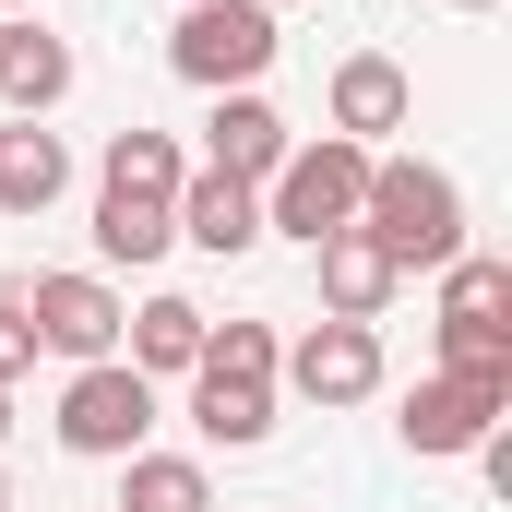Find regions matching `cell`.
<instances>
[{
  "label": "cell",
  "instance_id": "1",
  "mask_svg": "<svg viewBox=\"0 0 512 512\" xmlns=\"http://www.w3.org/2000/svg\"><path fill=\"white\" fill-rule=\"evenodd\" d=\"M358 239L393 274H441L465 251V179L429 167V155H370V191H358Z\"/></svg>",
  "mask_w": 512,
  "mask_h": 512
},
{
  "label": "cell",
  "instance_id": "2",
  "mask_svg": "<svg viewBox=\"0 0 512 512\" xmlns=\"http://www.w3.org/2000/svg\"><path fill=\"white\" fill-rule=\"evenodd\" d=\"M274 322H215L203 358H191V429L215 453H262L274 441Z\"/></svg>",
  "mask_w": 512,
  "mask_h": 512
},
{
  "label": "cell",
  "instance_id": "3",
  "mask_svg": "<svg viewBox=\"0 0 512 512\" xmlns=\"http://www.w3.org/2000/svg\"><path fill=\"white\" fill-rule=\"evenodd\" d=\"M358 191H370V143L322 131V143H286V167L262 179V239H298L322 251L334 227H358Z\"/></svg>",
  "mask_w": 512,
  "mask_h": 512
},
{
  "label": "cell",
  "instance_id": "4",
  "mask_svg": "<svg viewBox=\"0 0 512 512\" xmlns=\"http://www.w3.org/2000/svg\"><path fill=\"white\" fill-rule=\"evenodd\" d=\"M274 48H286V24L262 0H191L179 36H167V72L203 84V96H251L262 72H274Z\"/></svg>",
  "mask_w": 512,
  "mask_h": 512
},
{
  "label": "cell",
  "instance_id": "5",
  "mask_svg": "<svg viewBox=\"0 0 512 512\" xmlns=\"http://www.w3.org/2000/svg\"><path fill=\"white\" fill-rule=\"evenodd\" d=\"M60 453H84V465H131L143 441H155V382L131 370V358H96V370H72L60 382Z\"/></svg>",
  "mask_w": 512,
  "mask_h": 512
},
{
  "label": "cell",
  "instance_id": "6",
  "mask_svg": "<svg viewBox=\"0 0 512 512\" xmlns=\"http://www.w3.org/2000/svg\"><path fill=\"white\" fill-rule=\"evenodd\" d=\"M274 393H298V405H370L382 393V322H310L298 346H274Z\"/></svg>",
  "mask_w": 512,
  "mask_h": 512
},
{
  "label": "cell",
  "instance_id": "7",
  "mask_svg": "<svg viewBox=\"0 0 512 512\" xmlns=\"http://www.w3.org/2000/svg\"><path fill=\"white\" fill-rule=\"evenodd\" d=\"M120 322H131V298L108 274H36V286H24V334H36L48 358H72V370L120 358Z\"/></svg>",
  "mask_w": 512,
  "mask_h": 512
},
{
  "label": "cell",
  "instance_id": "8",
  "mask_svg": "<svg viewBox=\"0 0 512 512\" xmlns=\"http://www.w3.org/2000/svg\"><path fill=\"white\" fill-rule=\"evenodd\" d=\"M501 417H512V393H477V382H441V370H429V382L405 393L393 441H405L417 465H453V453H477V441H489Z\"/></svg>",
  "mask_w": 512,
  "mask_h": 512
},
{
  "label": "cell",
  "instance_id": "9",
  "mask_svg": "<svg viewBox=\"0 0 512 512\" xmlns=\"http://www.w3.org/2000/svg\"><path fill=\"white\" fill-rule=\"evenodd\" d=\"M405 120H417V84H405V60H382V48H346V60H334V131L382 155V131H405Z\"/></svg>",
  "mask_w": 512,
  "mask_h": 512
},
{
  "label": "cell",
  "instance_id": "10",
  "mask_svg": "<svg viewBox=\"0 0 512 512\" xmlns=\"http://www.w3.org/2000/svg\"><path fill=\"white\" fill-rule=\"evenodd\" d=\"M60 96H72V36H48L36 12H0V108L48 120Z\"/></svg>",
  "mask_w": 512,
  "mask_h": 512
},
{
  "label": "cell",
  "instance_id": "11",
  "mask_svg": "<svg viewBox=\"0 0 512 512\" xmlns=\"http://www.w3.org/2000/svg\"><path fill=\"white\" fill-rule=\"evenodd\" d=\"M286 143H298V131L274 120V96L251 84V96H215V120H203V167H215V179H251V191H262V179L286 167Z\"/></svg>",
  "mask_w": 512,
  "mask_h": 512
},
{
  "label": "cell",
  "instance_id": "12",
  "mask_svg": "<svg viewBox=\"0 0 512 512\" xmlns=\"http://www.w3.org/2000/svg\"><path fill=\"white\" fill-rule=\"evenodd\" d=\"M179 239H191V251H215V262L262 251V191H251V179L191 167V179H179Z\"/></svg>",
  "mask_w": 512,
  "mask_h": 512
},
{
  "label": "cell",
  "instance_id": "13",
  "mask_svg": "<svg viewBox=\"0 0 512 512\" xmlns=\"http://www.w3.org/2000/svg\"><path fill=\"white\" fill-rule=\"evenodd\" d=\"M72 191V143L48 120H0V215H48Z\"/></svg>",
  "mask_w": 512,
  "mask_h": 512
},
{
  "label": "cell",
  "instance_id": "14",
  "mask_svg": "<svg viewBox=\"0 0 512 512\" xmlns=\"http://www.w3.org/2000/svg\"><path fill=\"white\" fill-rule=\"evenodd\" d=\"M310 262H322V322H382V310H393V286H405V274H393V262L358 239V227H334Z\"/></svg>",
  "mask_w": 512,
  "mask_h": 512
},
{
  "label": "cell",
  "instance_id": "15",
  "mask_svg": "<svg viewBox=\"0 0 512 512\" xmlns=\"http://www.w3.org/2000/svg\"><path fill=\"white\" fill-rule=\"evenodd\" d=\"M96 251L108 262H167L179 251V191H120V179H96Z\"/></svg>",
  "mask_w": 512,
  "mask_h": 512
},
{
  "label": "cell",
  "instance_id": "16",
  "mask_svg": "<svg viewBox=\"0 0 512 512\" xmlns=\"http://www.w3.org/2000/svg\"><path fill=\"white\" fill-rule=\"evenodd\" d=\"M203 334H215V322H203L191 298H143V310L120 322V358L143 370V382H191V358H203Z\"/></svg>",
  "mask_w": 512,
  "mask_h": 512
},
{
  "label": "cell",
  "instance_id": "17",
  "mask_svg": "<svg viewBox=\"0 0 512 512\" xmlns=\"http://www.w3.org/2000/svg\"><path fill=\"white\" fill-rule=\"evenodd\" d=\"M120 512H215V477H203L191 453H155V441H143L120 465Z\"/></svg>",
  "mask_w": 512,
  "mask_h": 512
},
{
  "label": "cell",
  "instance_id": "18",
  "mask_svg": "<svg viewBox=\"0 0 512 512\" xmlns=\"http://www.w3.org/2000/svg\"><path fill=\"white\" fill-rule=\"evenodd\" d=\"M441 322H512V262L501 251H453L441 262Z\"/></svg>",
  "mask_w": 512,
  "mask_h": 512
},
{
  "label": "cell",
  "instance_id": "19",
  "mask_svg": "<svg viewBox=\"0 0 512 512\" xmlns=\"http://www.w3.org/2000/svg\"><path fill=\"white\" fill-rule=\"evenodd\" d=\"M96 179H120V191H179V179H191V155H179V143H167V131H108V155H96Z\"/></svg>",
  "mask_w": 512,
  "mask_h": 512
},
{
  "label": "cell",
  "instance_id": "20",
  "mask_svg": "<svg viewBox=\"0 0 512 512\" xmlns=\"http://www.w3.org/2000/svg\"><path fill=\"white\" fill-rule=\"evenodd\" d=\"M441 382L512 393V322H441Z\"/></svg>",
  "mask_w": 512,
  "mask_h": 512
},
{
  "label": "cell",
  "instance_id": "21",
  "mask_svg": "<svg viewBox=\"0 0 512 512\" xmlns=\"http://www.w3.org/2000/svg\"><path fill=\"white\" fill-rule=\"evenodd\" d=\"M24 370H36V334H24V298L0 286V393L24 382Z\"/></svg>",
  "mask_w": 512,
  "mask_h": 512
},
{
  "label": "cell",
  "instance_id": "22",
  "mask_svg": "<svg viewBox=\"0 0 512 512\" xmlns=\"http://www.w3.org/2000/svg\"><path fill=\"white\" fill-rule=\"evenodd\" d=\"M0 429H12V393H0Z\"/></svg>",
  "mask_w": 512,
  "mask_h": 512
},
{
  "label": "cell",
  "instance_id": "23",
  "mask_svg": "<svg viewBox=\"0 0 512 512\" xmlns=\"http://www.w3.org/2000/svg\"><path fill=\"white\" fill-rule=\"evenodd\" d=\"M453 12H489V0H453Z\"/></svg>",
  "mask_w": 512,
  "mask_h": 512
},
{
  "label": "cell",
  "instance_id": "24",
  "mask_svg": "<svg viewBox=\"0 0 512 512\" xmlns=\"http://www.w3.org/2000/svg\"><path fill=\"white\" fill-rule=\"evenodd\" d=\"M0 12H36V0H0Z\"/></svg>",
  "mask_w": 512,
  "mask_h": 512
},
{
  "label": "cell",
  "instance_id": "25",
  "mask_svg": "<svg viewBox=\"0 0 512 512\" xmlns=\"http://www.w3.org/2000/svg\"><path fill=\"white\" fill-rule=\"evenodd\" d=\"M0 512H12V477H0Z\"/></svg>",
  "mask_w": 512,
  "mask_h": 512
}]
</instances>
